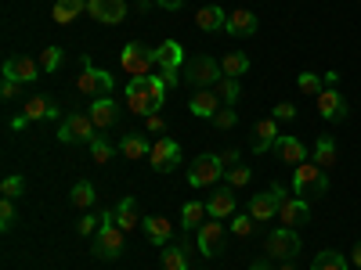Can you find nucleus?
<instances>
[{"mask_svg": "<svg viewBox=\"0 0 361 270\" xmlns=\"http://www.w3.org/2000/svg\"><path fill=\"white\" fill-rule=\"evenodd\" d=\"M123 245H127V231H119L112 209H105V213H102V227L94 234V242H90V252H94L98 259H119V256H123Z\"/></svg>", "mask_w": 361, "mask_h": 270, "instance_id": "nucleus-1", "label": "nucleus"}, {"mask_svg": "<svg viewBox=\"0 0 361 270\" xmlns=\"http://www.w3.org/2000/svg\"><path fill=\"white\" fill-rule=\"evenodd\" d=\"M112 86H116L112 72L98 69V65L83 54V58H80V79H76V90H80V94H87V98H102V94H112Z\"/></svg>", "mask_w": 361, "mask_h": 270, "instance_id": "nucleus-2", "label": "nucleus"}, {"mask_svg": "<svg viewBox=\"0 0 361 270\" xmlns=\"http://www.w3.org/2000/svg\"><path fill=\"white\" fill-rule=\"evenodd\" d=\"M185 79L192 83V90H214L224 79V72H221L217 58L199 54V58H192V62H185Z\"/></svg>", "mask_w": 361, "mask_h": 270, "instance_id": "nucleus-3", "label": "nucleus"}, {"mask_svg": "<svg viewBox=\"0 0 361 270\" xmlns=\"http://www.w3.org/2000/svg\"><path fill=\"white\" fill-rule=\"evenodd\" d=\"M152 76V72H148ZM148 76H130V83H127V105H130V112H137V115H156L159 108H163V101L152 94V79Z\"/></svg>", "mask_w": 361, "mask_h": 270, "instance_id": "nucleus-4", "label": "nucleus"}, {"mask_svg": "<svg viewBox=\"0 0 361 270\" xmlns=\"http://www.w3.org/2000/svg\"><path fill=\"white\" fill-rule=\"evenodd\" d=\"M98 137V127H94V119H90L87 112H69L62 123H58V141L62 144H90Z\"/></svg>", "mask_w": 361, "mask_h": 270, "instance_id": "nucleus-5", "label": "nucleus"}, {"mask_svg": "<svg viewBox=\"0 0 361 270\" xmlns=\"http://www.w3.org/2000/svg\"><path fill=\"white\" fill-rule=\"evenodd\" d=\"M293 191L304 198V195H325L329 191V176H325V169L314 162V159H307V162H300L296 169H293Z\"/></svg>", "mask_w": 361, "mask_h": 270, "instance_id": "nucleus-6", "label": "nucleus"}, {"mask_svg": "<svg viewBox=\"0 0 361 270\" xmlns=\"http://www.w3.org/2000/svg\"><path fill=\"white\" fill-rule=\"evenodd\" d=\"M264 256H271L275 263H286V259H296L300 256V234L296 227H279L264 238Z\"/></svg>", "mask_w": 361, "mask_h": 270, "instance_id": "nucleus-7", "label": "nucleus"}, {"mask_svg": "<svg viewBox=\"0 0 361 270\" xmlns=\"http://www.w3.org/2000/svg\"><path fill=\"white\" fill-rule=\"evenodd\" d=\"M119 65H123L127 76H148V69L156 65V47H145V44L130 40L119 51Z\"/></svg>", "mask_w": 361, "mask_h": 270, "instance_id": "nucleus-8", "label": "nucleus"}, {"mask_svg": "<svg viewBox=\"0 0 361 270\" xmlns=\"http://www.w3.org/2000/svg\"><path fill=\"white\" fill-rule=\"evenodd\" d=\"M224 173H228V169H224L221 155H199V159L192 162V169H188V184H192L195 191H202V188H214Z\"/></svg>", "mask_w": 361, "mask_h": 270, "instance_id": "nucleus-9", "label": "nucleus"}, {"mask_svg": "<svg viewBox=\"0 0 361 270\" xmlns=\"http://www.w3.org/2000/svg\"><path fill=\"white\" fill-rule=\"evenodd\" d=\"M286 198H289V195H286L282 184H271L264 195H253V198H250V217H253L257 224L275 220V217H279V205H282Z\"/></svg>", "mask_w": 361, "mask_h": 270, "instance_id": "nucleus-10", "label": "nucleus"}, {"mask_svg": "<svg viewBox=\"0 0 361 270\" xmlns=\"http://www.w3.org/2000/svg\"><path fill=\"white\" fill-rule=\"evenodd\" d=\"M156 65L163 69V76H166V83L170 86H177L180 83V69H185V47H180L177 40H163L159 47H156Z\"/></svg>", "mask_w": 361, "mask_h": 270, "instance_id": "nucleus-11", "label": "nucleus"}, {"mask_svg": "<svg viewBox=\"0 0 361 270\" xmlns=\"http://www.w3.org/2000/svg\"><path fill=\"white\" fill-rule=\"evenodd\" d=\"M148 162H152L156 173L177 169V166H180V144H177L173 137H159V141L152 144V155H148Z\"/></svg>", "mask_w": 361, "mask_h": 270, "instance_id": "nucleus-12", "label": "nucleus"}, {"mask_svg": "<svg viewBox=\"0 0 361 270\" xmlns=\"http://www.w3.org/2000/svg\"><path fill=\"white\" fill-rule=\"evenodd\" d=\"M40 72H44L40 62H33V58H25V54H15V58H8V62H4V79H15L22 86L37 83Z\"/></svg>", "mask_w": 361, "mask_h": 270, "instance_id": "nucleus-13", "label": "nucleus"}, {"mask_svg": "<svg viewBox=\"0 0 361 270\" xmlns=\"http://www.w3.org/2000/svg\"><path fill=\"white\" fill-rule=\"evenodd\" d=\"M195 245L199 252L209 259V256H217L221 245H224V220H209V224H199L195 231Z\"/></svg>", "mask_w": 361, "mask_h": 270, "instance_id": "nucleus-14", "label": "nucleus"}, {"mask_svg": "<svg viewBox=\"0 0 361 270\" xmlns=\"http://www.w3.org/2000/svg\"><path fill=\"white\" fill-rule=\"evenodd\" d=\"M87 15L105 25H119L127 18V0H87Z\"/></svg>", "mask_w": 361, "mask_h": 270, "instance_id": "nucleus-15", "label": "nucleus"}, {"mask_svg": "<svg viewBox=\"0 0 361 270\" xmlns=\"http://www.w3.org/2000/svg\"><path fill=\"white\" fill-rule=\"evenodd\" d=\"M235 209H238V198H235V188H228V184L217 188L214 195H209V202H206L209 220H231Z\"/></svg>", "mask_w": 361, "mask_h": 270, "instance_id": "nucleus-16", "label": "nucleus"}, {"mask_svg": "<svg viewBox=\"0 0 361 270\" xmlns=\"http://www.w3.org/2000/svg\"><path fill=\"white\" fill-rule=\"evenodd\" d=\"M318 115L325 119V123H340V119H347V101L336 86H325L318 94Z\"/></svg>", "mask_w": 361, "mask_h": 270, "instance_id": "nucleus-17", "label": "nucleus"}, {"mask_svg": "<svg viewBox=\"0 0 361 270\" xmlns=\"http://www.w3.org/2000/svg\"><path fill=\"white\" fill-rule=\"evenodd\" d=\"M279 220H282V227H300V224H307V220H311V202L300 198V195H289V198L279 205Z\"/></svg>", "mask_w": 361, "mask_h": 270, "instance_id": "nucleus-18", "label": "nucleus"}, {"mask_svg": "<svg viewBox=\"0 0 361 270\" xmlns=\"http://www.w3.org/2000/svg\"><path fill=\"white\" fill-rule=\"evenodd\" d=\"M221 108H224V101H221L217 90H192V98H188V112H192L195 119H214Z\"/></svg>", "mask_w": 361, "mask_h": 270, "instance_id": "nucleus-19", "label": "nucleus"}, {"mask_svg": "<svg viewBox=\"0 0 361 270\" xmlns=\"http://www.w3.org/2000/svg\"><path fill=\"white\" fill-rule=\"evenodd\" d=\"M275 155H279L282 162H289V166H300V162H307V159H311L307 144L300 141V137H293V134H279V141H275Z\"/></svg>", "mask_w": 361, "mask_h": 270, "instance_id": "nucleus-20", "label": "nucleus"}, {"mask_svg": "<svg viewBox=\"0 0 361 270\" xmlns=\"http://www.w3.org/2000/svg\"><path fill=\"white\" fill-rule=\"evenodd\" d=\"M87 115L94 119V127H98V130H109V127L116 123V119H119V105L112 101V94H102V98L90 101Z\"/></svg>", "mask_w": 361, "mask_h": 270, "instance_id": "nucleus-21", "label": "nucleus"}, {"mask_svg": "<svg viewBox=\"0 0 361 270\" xmlns=\"http://www.w3.org/2000/svg\"><path fill=\"white\" fill-rule=\"evenodd\" d=\"M279 119H260V123L253 127V155H264V152H271L275 148V141H279Z\"/></svg>", "mask_w": 361, "mask_h": 270, "instance_id": "nucleus-22", "label": "nucleus"}, {"mask_svg": "<svg viewBox=\"0 0 361 270\" xmlns=\"http://www.w3.org/2000/svg\"><path fill=\"white\" fill-rule=\"evenodd\" d=\"M224 33H228V37H253V33H257V15L246 11V8L231 11L228 22H224Z\"/></svg>", "mask_w": 361, "mask_h": 270, "instance_id": "nucleus-23", "label": "nucleus"}, {"mask_svg": "<svg viewBox=\"0 0 361 270\" xmlns=\"http://www.w3.org/2000/svg\"><path fill=\"white\" fill-rule=\"evenodd\" d=\"M22 115H29L37 123V119H58V115H62V108H58V101H51L44 94H33V98L22 105Z\"/></svg>", "mask_w": 361, "mask_h": 270, "instance_id": "nucleus-24", "label": "nucleus"}, {"mask_svg": "<svg viewBox=\"0 0 361 270\" xmlns=\"http://www.w3.org/2000/svg\"><path fill=\"white\" fill-rule=\"evenodd\" d=\"M163 270H192V245L180 242V245H166L159 256Z\"/></svg>", "mask_w": 361, "mask_h": 270, "instance_id": "nucleus-25", "label": "nucleus"}, {"mask_svg": "<svg viewBox=\"0 0 361 270\" xmlns=\"http://www.w3.org/2000/svg\"><path fill=\"white\" fill-rule=\"evenodd\" d=\"M119 152H123L127 159H148L152 155V141H148V134H123V141H119Z\"/></svg>", "mask_w": 361, "mask_h": 270, "instance_id": "nucleus-26", "label": "nucleus"}, {"mask_svg": "<svg viewBox=\"0 0 361 270\" xmlns=\"http://www.w3.org/2000/svg\"><path fill=\"white\" fill-rule=\"evenodd\" d=\"M112 217H116V227L119 231H137V202L127 195V198H119L116 205H112Z\"/></svg>", "mask_w": 361, "mask_h": 270, "instance_id": "nucleus-27", "label": "nucleus"}, {"mask_svg": "<svg viewBox=\"0 0 361 270\" xmlns=\"http://www.w3.org/2000/svg\"><path fill=\"white\" fill-rule=\"evenodd\" d=\"M224 22H228V15H224L221 4H206V8H199V15H195V25L202 29V33H221Z\"/></svg>", "mask_w": 361, "mask_h": 270, "instance_id": "nucleus-28", "label": "nucleus"}, {"mask_svg": "<svg viewBox=\"0 0 361 270\" xmlns=\"http://www.w3.org/2000/svg\"><path fill=\"white\" fill-rule=\"evenodd\" d=\"M141 227H145V238H148L152 245H159V249L170 245V220H163V217H145Z\"/></svg>", "mask_w": 361, "mask_h": 270, "instance_id": "nucleus-29", "label": "nucleus"}, {"mask_svg": "<svg viewBox=\"0 0 361 270\" xmlns=\"http://www.w3.org/2000/svg\"><path fill=\"white\" fill-rule=\"evenodd\" d=\"M87 11V0H54V22L58 25H69V22H76L80 15Z\"/></svg>", "mask_w": 361, "mask_h": 270, "instance_id": "nucleus-30", "label": "nucleus"}, {"mask_svg": "<svg viewBox=\"0 0 361 270\" xmlns=\"http://www.w3.org/2000/svg\"><path fill=\"white\" fill-rule=\"evenodd\" d=\"M347 266H350V259L343 252H336V249H322L311 259V270H347Z\"/></svg>", "mask_w": 361, "mask_h": 270, "instance_id": "nucleus-31", "label": "nucleus"}, {"mask_svg": "<svg viewBox=\"0 0 361 270\" xmlns=\"http://www.w3.org/2000/svg\"><path fill=\"white\" fill-rule=\"evenodd\" d=\"M311 159H314V162H318L322 169L336 166V159H340V152H336V141H333V137H318V144H314Z\"/></svg>", "mask_w": 361, "mask_h": 270, "instance_id": "nucleus-32", "label": "nucleus"}, {"mask_svg": "<svg viewBox=\"0 0 361 270\" xmlns=\"http://www.w3.org/2000/svg\"><path fill=\"white\" fill-rule=\"evenodd\" d=\"M221 72H224V76H231V79H243V76L250 72V58H246L243 51H231V54H224Z\"/></svg>", "mask_w": 361, "mask_h": 270, "instance_id": "nucleus-33", "label": "nucleus"}, {"mask_svg": "<svg viewBox=\"0 0 361 270\" xmlns=\"http://www.w3.org/2000/svg\"><path fill=\"white\" fill-rule=\"evenodd\" d=\"M87 152H90V159H94L98 166H109L112 155H116V144H109V137H94L87 144Z\"/></svg>", "mask_w": 361, "mask_h": 270, "instance_id": "nucleus-34", "label": "nucleus"}, {"mask_svg": "<svg viewBox=\"0 0 361 270\" xmlns=\"http://www.w3.org/2000/svg\"><path fill=\"white\" fill-rule=\"evenodd\" d=\"M202 217H209L206 205H202V202H188L185 209H180V227H185V231H199Z\"/></svg>", "mask_w": 361, "mask_h": 270, "instance_id": "nucleus-35", "label": "nucleus"}, {"mask_svg": "<svg viewBox=\"0 0 361 270\" xmlns=\"http://www.w3.org/2000/svg\"><path fill=\"white\" fill-rule=\"evenodd\" d=\"M69 198H73V205H76V209H90L98 195H94V184H90V180H76Z\"/></svg>", "mask_w": 361, "mask_h": 270, "instance_id": "nucleus-36", "label": "nucleus"}, {"mask_svg": "<svg viewBox=\"0 0 361 270\" xmlns=\"http://www.w3.org/2000/svg\"><path fill=\"white\" fill-rule=\"evenodd\" d=\"M296 86H300V94L318 98L322 90H325V76H314V72H300V76H296Z\"/></svg>", "mask_w": 361, "mask_h": 270, "instance_id": "nucleus-37", "label": "nucleus"}, {"mask_svg": "<svg viewBox=\"0 0 361 270\" xmlns=\"http://www.w3.org/2000/svg\"><path fill=\"white\" fill-rule=\"evenodd\" d=\"M250 180H253V169H250V166H231V169L224 173V184L235 188V191H238V188H246Z\"/></svg>", "mask_w": 361, "mask_h": 270, "instance_id": "nucleus-38", "label": "nucleus"}, {"mask_svg": "<svg viewBox=\"0 0 361 270\" xmlns=\"http://www.w3.org/2000/svg\"><path fill=\"white\" fill-rule=\"evenodd\" d=\"M214 90L221 94V101H224V105H235V101H238V94H243V86H238V79H231V76H224Z\"/></svg>", "mask_w": 361, "mask_h": 270, "instance_id": "nucleus-39", "label": "nucleus"}, {"mask_svg": "<svg viewBox=\"0 0 361 270\" xmlns=\"http://www.w3.org/2000/svg\"><path fill=\"white\" fill-rule=\"evenodd\" d=\"M40 69L44 72H58V69H62V47H44V54H40Z\"/></svg>", "mask_w": 361, "mask_h": 270, "instance_id": "nucleus-40", "label": "nucleus"}, {"mask_svg": "<svg viewBox=\"0 0 361 270\" xmlns=\"http://www.w3.org/2000/svg\"><path fill=\"white\" fill-rule=\"evenodd\" d=\"M209 123H214L217 130H231V127L238 123V112H235L231 105H224V108H221V112H217L214 119H209Z\"/></svg>", "mask_w": 361, "mask_h": 270, "instance_id": "nucleus-41", "label": "nucleus"}, {"mask_svg": "<svg viewBox=\"0 0 361 270\" xmlns=\"http://www.w3.org/2000/svg\"><path fill=\"white\" fill-rule=\"evenodd\" d=\"M15 220H18V213H15V198H4V202H0V231H11Z\"/></svg>", "mask_w": 361, "mask_h": 270, "instance_id": "nucleus-42", "label": "nucleus"}, {"mask_svg": "<svg viewBox=\"0 0 361 270\" xmlns=\"http://www.w3.org/2000/svg\"><path fill=\"white\" fill-rule=\"evenodd\" d=\"M25 191V180L22 176H4V184H0V195L4 198H18Z\"/></svg>", "mask_w": 361, "mask_h": 270, "instance_id": "nucleus-43", "label": "nucleus"}, {"mask_svg": "<svg viewBox=\"0 0 361 270\" xmlns=\"http://www.w3.org/2000/svg\"><path fill=\"white\" fill-rule=\"evenodd\" d=\"M228 224H231V231H235L238 238H246V234L253 231V217H250V213H235Z\"/></svg>", "mask_w": 361, "mask_h": 270, "instance_id": "nucleus-44", "label": "nucleus"}, {"mask_svg": "<svg viewBox=\"0 0 361 270\" xmlns=\"http://www.w3.org/2000/svg\"><path fill=\"white\" fill-rule=\"evenodd\" d=\"M271 119H279V123H289V119H296V105H289V101H279L275 108H271Z\"/></svg>", "mask_w": 361, "mask_h": 270, "instance_id": "nucleus-45", "label": "nucleus"}, {"mask_svg": "<svg viewBox=\"0 0 361 270\" xmlns=\"http://www.w3.org/2000/svg\"><path fill=\"white\" fill-rule=\"evenodd\" d=\"M98 227H102V217H94V213H87V217H80V224H76V231L87 238V234H98Z\"/></svg>", "mask_w": 361, "mask_h": 270, "instance_id": "nucleus-46", "label": "nucleus"}, {"mask_svg": "<svg viewBox=\"0 0 361 270\" xmlns=\"http://www.w3.org/2000/svg\"><path fill=\"white\" fill-rule=\"evenodd\" d=\"M145 134H166V119L156 112V115H148L145 119Z\"/></svg>", "mask_w": 361, "mask_h": 270, "instance_id": "nucleus-47", "label": "nucleus"}, {"mask_svg": "<svg viewBox=\"0 0 361 270\" xmlns=\"http://www.w3.org/2000/svg\"><path fill=\"white\" fill-rule=\"evenodd\" d=\"M18 86H22V83L4 79V83H0V98H4V101H15V98H18Z\"/></svg>", "mask_w": 361, "mask_h": 270, "instance_id": "nucleus-48", "label": "nucleus"}, {"mask_svg": "<svg viewBox=\"0 0 361 270\" xmlns=\"http://www.w3.org/2000/svg\"><path fill=\"white\" fill-rule=\"evenodd\" d=\"M29 123H33V119H29V115H11V130H15V134L29 130Z\"/></svg>", "mask_w": 361, "mask_h": 270, "instance_id": "nucleus-49", "label": "nucleus"}, {"mask_svg": "<svg viewBox=\"0 0 361 270\" xmlns=\"http://www.w3.org/2000/svg\"><path fill=\"white\" fill-rule=\"evenodd\" d=\"M221 162H224V169L238 166V152H221Z\"/></svg>", "mask_w": 361, "mask_h": 270, "instance_id": "nucleus-50", "label": "nucleus"}, {"mask_svg": "<svg viewBox=\"0 0 361 270\" xmlns=\"http://www.w3.org/2000/svg\"><path fill=\"white\" fill-rule=\"evenodd\" d=\"M250 270H275V266H271V256H264V259H253Z\"/></svg>", "mask_w": 361, "mask_h": 270, "instance_id": "nucleus-51", "label": "nucleus"}, {"mask_svg": "<svg viewBox=\"0 0 361 270\" xmlns=\"http://www.w3.org/2000/svg\"><path fill=\"white\" fill-rule=\"evenodd\" d=\"M156 4H159L163 11H177L180 4H185V0H156Z\"/></svg>", "mask_w": 361, "mask_h": 270, "instance_id": "nucleus-52", "label": "nucleus"}, {"mask_svg": "<svg viewBox=\"0 0 361 270\" xmlns=\"http://www.w3.org/2000/svg\"><path fill=\"white\" fill-rule=\"evenodd\" d=\"M350 263H354V266H357V270H361V242H357V245H354V249H350Z\"/></svg>", "mask_w": 361, "mask_h": 270, "instance_id": "nucleus-53", "label": "nucleus"}, {"mask_svg": "<svg viewBox=\"0 0 361 270\" xmlns=\"http://www.w3.org/2000/svg\"><path fill=\"white\" fill-rule=\"evenodd\" d=\"M340 83V72H325V86H336Z\"/></svg>", "mask_w": 361, "mask_h": 270, "instance_id": "nucleus-54", "label": "nucleus"}, {"mask_svg": "<svg viewBox=\"0 0 361 270\" xmlns=\"http://www.w3.org/2000/svg\"><path fill=\"white\" fill-rule=\"evenodd\" d=\"M137 4V11H148V4H152V0H134Z\"/></svg>", "mask_w": 361, "mask_h": 270, "instance_id": "nucleus-55", "label": "nucleus"}, {"mask_svg": "<svg viewBox=\"0 0 361 270\" xmlns=\"http://www.w3.org/2000/svg\"><path fill=\"white\" fill-rule=\"evenodd\" d=\"M275 270H296V266H293V259H286V263H279Z\"/></svg>", "mask_w": 361, "mask_h": 270, "instance_id": "nucleus-56", "label": "nucleus"}]
</instances>
